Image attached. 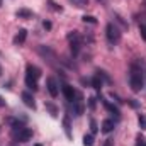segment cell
<instances>
[{"label": "cell", "instance_id": "3", "mask_svg": "<svg viewBox=\"0 0 146 146\" xmlns=\"http://www.w3.org/2000/svg\"><path fill=\"white\" fill-rule=\"evenodd\" d=\"M37 54L46 61V63H49V65H54V60H56V53L53 51V48L51 46H46V44H41V46H37L36 48Z\"/></svg>", "mask_w": 146, "mask_h": 146}, {"label": "cell", "instance_id": "25", "mask_svg": "<svg viewBox=\"0 0 146 146\" xmlns=\"http://www.w3.org/2000/svg\"><path fill=\"white\" fill-rule=\"evenodd\" d=\"M114 17H115V22H119V24L122 26V29H127V22H126V21H124L119 14H114Z\"/></svg>", "mask_w": 146, "mask_h": 146}, {"label": "cell", "instance_id": "20", "mask_svg": "<svg viewBox=\"0 0 146 146\" xmlns=\"http://www.w3.org/2000/svg\"><path fill=\"white\" fill-rule=\"evenodd\" d=\"M44 106H46V109L49 110V114H51L53 117H56V115H58V109H56V106H54V104H51V102H46Z\"/></svg>", "mask_w": 146, "mask_h": 146}, {"label": "cell", "instance_id": "35", "mask_svg": "<svg viewBox=\"0 0 146 146\" xmlns=\"http://www.w3.org/2000/svg\"><path fill=\"white\" fill-rule=\"evenodd\" d=\"M104 146H112V139H107V141H106V145Z\"/></svg>", "mask_w": 146, "mask_h": 146}, {"label": "cell", "instance_id": "23", "mask_svg": "<svg viewBox=\"0 0 146 146\" xmlns=\"http://www.w3.org/2000/svg\"><path fill=\"white\" fill-rule=\"evenodd\" d=\"M83 146H94V134H85L83 136Z\"/></svg>", "mask_w": 146, "mask_h": 146}, {"label": "cell", "instance_id": "31", "mask_svg": "<svg viewBox=\"0 0 146 146\" xmlns=\"http://www.w3.org/2000/svg\"><path fill=\"white\" fill-rule=\"evenodd\" d=\"M127 104H129L131 107H134V109H136V107H139V104H138L134 99H129V100H127Z\"/></svg>", "mask_w": 146, "mask_h": 146}, {"label": "cell", "instance_id": "7", "mask_svg": "<svg viewBox=\"0 0 146 146\" xmlns=\"http://www.w3.org/2000/svg\"><path fill=\"white\" fill-rule=\"evenodd\" d=\"M61 92H63V95H65V99L72 104L73 99H75V95H76V92L73 90V87L70 85V83H63L61 85Z\"/></svg>", "mask_w": 146, "mask_h": 146}, {"label": "cell", "instance_id": "17", "mask_svg": "<svg viewBox=\"0 0 146 146\" xmlns=\"http://www.w3.org/2000/svg\"><path fill=\"white\" fill-rule=\"evenodd\" d=\"M90 85H92V87H94L95 90H99V92H100V88H102L104 82H102V80H100V78H99L97 75H94V76L90 78Z\"/></svg>", "mask_w": 146, "mask_h": 146}, {"label": "cell", "instance_id": "34", "mask_svg": "<svg viewBox=\"0 0 146 146\" xmlns=\"http://www.w3.org/2000/svg\"><path fill=\"white\" fill-rule=\"evenodd\" d=\"M0 107H5V100H3L2 97H0Z\"/></svg>", "mask_w": 146, "mask_h": 146}, {"label": "cell", "instance_id": "28", "mask_svg": "<svg viewBox=\"0 0 146 146\" xmlns=\"http://www.w3.org/2000/svg\"><path fill=\"white\" fill-rule=\"evenodd\" d=\"M139 34H141V37L146 41V26H145V24H141V26H139Z\"/></svg>", "mask_w": 146, "mask_h": 146}, {"label": "cell", "instance_id": "26", "mask_svg": "<svg viewBox=\"0 0 146 146\" xmlns=\"http://www.w3.org/2000/svg\"><path fill=\"white\" fill-rule=\"evenodd\" d=\"M82 21H83V22H88V24H97V19H95L94 15H83Z\"/></svg>", "mask_w": 146, "mask_h": 146}, {"label": "cell", "instance_id": "8", "mask_svg": "<svg viewBox=\"0 0 146 146\" xmlns=\"http://www.w3.org/2000/svg\"><path fill=\"white\" fill-rule=\"evenodd\" d=\"M46 87H48V92L51 97H58V83L53 76H48L46 78Z\"/></svg>", "mask_w": 146, "mask_h": 146}, {"label": "cell", "instance_id": "37", "mask_svg": "<svg viewBox=\"0 0 146 146\" xmlns=\"http://www.w3.org/2000/svg\"><path fill=\"white\" fill-rule=\"evenodd\" d=\"M34 146H42V145H34Z\"/></svg>", "mask_w": 146, "mask_h": 146}, {"label": "cell", "instance_id": "11", "mask_svg": "<svg viewBox=\"0 0 146 146\" xmlns=\"http://www.w3.org/2000/svg\"><path fill=\"white\" fill-rule=\"evenodd\" d=\"M26 75H27V76H33V78H36V80H39V78H41V70L37 68L36 65H31V63H29V65L26 66Z\"/></svg>", "mask_w": 146, "mask_h": 146}, {"label": "cell", "instance_id": "36", "mask_svg": "<svg viewBox=\"0 0 146 146\" xmlns=\"http://www.w3.org/2000/svg\"><path fill=\"white\" fill-rule=\"evenodd\" d=\"M0 76H2V66H0Z\"/></svg>", "mask_w": 146, "mask_h": 146}, {"label": "cell", "instance_id": "16", "mask_svg": "<svg viewBox=\"0 0 146 146\" xmlns=\"http://www.w3.org/2000/svg\"><path fill=\"white\" fill-rule=\"evenodd\" d=\"M26 87H27L29 90L36 92L37 88H39V87H37V80L36 78H33V76H27V75H26Z\"/></svg>", "mask_w": 146, "mask_h": 146}, {"label": "cell", "instance_id": "1", "mask_svg": "<svg viewBox=\"0 0 146 146\" xmlns=\"http://www.w3.org/2000/svg\"><path fill=\"white\" fill-rule=\"evenodd\" d=\"M143 60H134L129 65V87L133 92H141L145 88V68Z\"/></svg>", "mask_w": 146, "mask_h": 146}, {"label": "cell", "instance_id": "39", "mask_svg": "<svg viewBox=\"0 0 146 146\" xmlns=\"http://www.w3.org/2000/svg\"><path fill=\"white\" fill-rule=\"evenodd\" d=\"M0 5H2V0H0Z\"/></svg>", "mask_w": 146, "mask_h": 146}, {"label": "cell", "instance_id": "38", "mask_svg": "<svg viewBox=\"0 0 146 146\" xmlns=\"http://www.w3.org/2000/svg\"><path fill=\"white\" fill-rule=\"evenodd\" d=\"M145 76H146V70H145Z\"/></svg>", "mask_w": 146, "mask_h": 146}, {"label": "cell", "instance_id": "9", "mask_svg": "<svg viewBox=\"0 0 146 146\" xmlns=\"http://www.w3.org/2000/svg\"><path fill=\"white\" fill-rule=\"evenodd\" d=\"M22 100H24V104L27 106V107H31V109H36V100H34V97H33V94L31 92H22Z\"/></svg>", "mask_w": 146, "mask_h": 146}, {"label": "cell", "instance_id": "4", "mask_svg": "<svg viewBox=\"0 0 146 146\" xmlns=\"http://www.w3.org/2000/svg\"><path fill=\"white\" fill-rule=\"evenodd\" d=\"M66 39L70 41V51H72V54L76 56L80 53V49H82V37H80V34L76 31H72V33H68Z\"/></svg>", "mask_w": 146, "mask_h": 146}, {"label": "cell", "instance_id": "18", "mask_svg": "<svg viewBox=\"0 0 146 146\" xmlns=\"http://www.w3.org/2000/svg\"><path fill=\"white\" fill-rule=\"evenodd\" d=\"M15 15H17L19 19H31V17H33V12L27 10V9H19V10L15 12Z\"/></svg>", "mask_w": 146, "mask_h": 146}, {"label": "cell", "instance_id": "24", "mask_svg": "<svg viewBox=\"0 0 146 146\" xmlns=\"http://www.w3.org/2000/svg\"><path fill=\"white\" fill-rule=\"evenodd\" d=\"M48 5H49V9L51 10H54V12H61L63 10V7H60L56 2H53V0H48Z\"/></svg>", "mask_w": 146, "mask_h": 146}, {"label": "cell", "instance_id": "30", "mask_svg": "<svg viewBox=\"0 0 146 146\" xmlns=\"http://www.w3.org/2000/svg\"><path fill=\"white\" fill-rule=\"evenodd\" d=\"M138 143H136V146H146V139L145 138H141V136H138V139H136Z\"/></svg>", "mask_w": 146, "mask_h": 146}, {"label": "cell", "instance_id": "14", "mask_svg": "<svg viewBox=\"0 0 146 146\" xmlns=\"http://www.w3.org/2000/svg\"><path fill=\"white\" fill-rule=\"evenodd\" d=\"M7 122L12 126V131H19V129L24 127V122L19 121V119H15V117H7Z\"/></svg>", "mask_w": 146, "mask_h": 146}, {"label": "cell", "instance_id": "32", "mask_svg": "<svg viewBox=\"0 0 146 146\" xmlns=\"http://www.w3.org/2000/svg\"><path fill=\"white\" fill-rule=\"evenodd\" d=\"M110 97H112V99H114V100H115L117 104H122V100H121V99H119L117 95H114V94H110Z\"/></svg>", "mask_w": 146, "mask_h": 146}, {"label": "cell", "instance_id": "21", "mask_svg": "<svg viewBox=\"0 0 146 146\" xmlns=\"http://www.w3.org/2000/svg\"><path fill=\"white\" fill-rule=\"evenodd\" d=\"M75 7H78V9H85V7H88V0H70Z\"/></svg>", "mask_w": 146, "mask_h": 146}, {"label": "cell", "instance_id": "2", "mask_svg": "<svg viewBox=\"0 0 146 146\" xmlns=\"http://www.w3.org/2000/svg\"><path fill=\"white\" fill-rule=\"evenodd\" d=\"M106 37H107L110 46H115L121 41V29L115 26V22H109L107 24V27H106Z\"/></svg>", "mask_w": 146, "mask_h": 146}, {"label": "cell", "instance_id": "6", "mask_svg": "<svg viewBox=\"0 0 146 146\" xmlns=\"http://www.w3.org/2000/svg\"><path fill=\"white\" fill-rule=\"evenodd\" d=\"M72 104H73V114H75L76 117H80V115L83 114V110H85V102H83V95L76 92V95H75V99H73Z\"/></svg>", "mask_w": 146, "mask_h": 146}, {"label": "cell", "instance_id": "19", "mask_svg": "<svg viewBox=\"0 0 146 146\" xmlns=\"http://www.w3.org/2000/svg\"><path fill=\"white\" fill-rule=\"evenodd\" d=\"M95 73H97V76H99L102 82H107V83H110V82H112V80H110V76L107 75V72H104V70H97Z\"/></svg>", "mask_w": 146, "mask_h": 146}, {"label": "cell", "instance_id": "10", "mask_svg": "<svg viewBox=\"0 0 146 146\" xmlns=\"http://www.w3.org/2000/svg\"><path fill=\"white\" fill-rule=\"evenodd\" d=\"M26 37H27V31L26 29H19L17 34L14 36V44L15 46H22L26 42Z\"/></svg>", "mask_w": 146, "mask_h": 146}, {"label": "cell", "instance_id": "40", "mask_svg": "<svg viewBox=\"0 0 146 146\" xmlns=\"http://www.w3.org/2000/svg\"><path fill=\"white\" fill-rule=\"evenodd\" d=\"M145 26H146V24H145Z\"/></svg>", "mask_w": 146, "mask_h": 146}, {"label": "cell", "instance_id": "27", "mask_svg": "<svg viewBox=\"0 0 146 146\" xmlns=\"http://www.w3.org/2000/svg\"><path fill=\"white\" fill-rule=\"evenodd\" d=\"M90 131H92V134H95V133L99 131V127H97V122H95V119H90Z\"/></svg>", "mask_w": 146, "mask_h": 146}, {"label": "cell", "instance_id": "29", "mask_svg": "<svg viewBox=\"0 0 146 146\" xmlns=\"http://www.w3.org/2000/svg\"><path fill=\"white\" fill-rule=\"evenodd\" d=\"M95 104H97V102H95V97H90V99H88V107L94 110L95 109Z\"/></svg>", "mask_w": 146, "mask_h": 146}, {"label": "cell", "instance_id": "12", "mask_svg": "<svg viewBox=\"0 0 146 146\" xmlns=\"http://www.w3.org/2000/svg\"><path fill=\"white\" fill-rule=\"evenodd\" d=\"M114 127H115V122L112 121V119H106L104 122H102V126H100V129H102V133H106V134H109L114 131Z\"/></svg>", "mask_w": 146, "mask_h": 146}, {"label": "cell", "instance_id": "5", "mask_svg": "<svg viewBox=\"0 0 146 146\" xmlns=\"http://www.w3.org/2000/svg\"><path fill=\"white\" fill-rule=\"evenodd\" d=\"M12 138H14L17 143H27V141L33 138V129L22 127V129H19V131H12Z\"/></svg>", "mask_w": 146, "mask_h": 146}, {"label": "cell", "instance_id": "15", "mask_svg": "<svg viewBox=\"0 0 146 146\" xmlns=\"http://www.w3.org/2000/svg\"><path fill=\"white\" fill-rule=\"evenodd\" d=\"M100 100H102V104H104V106H106V109L109 110L110 114H114V115H115V117H119V115H121V110L117 109V107H115V106H112V104H110L109 100H106V99H102V97H100Z\"/></svg>", "mask_w": 146, "mask_h": 146}, {"label": "cell", "instance_id": "22", "mask_svg": "<svg viewBox=\"0 0 146 146\" xmlns=\"http://www.w3.org/2000/svg\"><path fill=\"white\" fill-rule=\"evenodd\" d=\"M138 124H139L141 131H146V115L145 114H139L138 115Z\"/></svg>", "mask_w": 146, "mask_h": 146}, {"label": "cell", "instance_id": "33", "mask_svg": "<svg viewBox=\"0 0 146 146\" xmlns=\"http://www.w3.org/2000/svg\"><path fill=\"white\" fill-rule=\"evenodd\" d=\"M42 26H44L46 29H51V22H48V21H44V22H42Z\"/></svg>", "mask_w": 146, "mask_h": 146}, {"label": "cell", "instance_id": "13", "mask_svg": "<svg viewBox=\"0 0 146 146\" xmlns=\"http://www.w3.org/2000/svg\"><path fill=\"white\" fill-rule=\"evenodd\" d=\"M63 131H65L66 138L72 139V122H70V115H65L63 117Z\"/></svg>", "mask_w": 146, "mask_h": 146}]
</instances>
